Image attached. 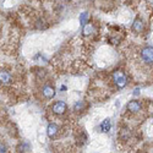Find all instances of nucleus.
Masks as SVG:
<instances>
[{
  "mask_svg": "<svg viewBox=\"0 0 153 153\" xmlns=\"http://www.w3.org/2000/svg\"><path fill=\"white\" fill-rule=\"evenodd\" d=\"M143 28H145V25H143L142 20L141 19H136L134 21V23H132V31L136 32V33H141L143 31Z\"/></svg>",
  "mask_w": 153,
  "mask_h": 153,
  "instance_id": "0eeeda50",
  "label": "nucleus"
},
{
  "mask_svg": "<svg viewBox=\"0 0 153 153\" xmlns=\"http://www.w3.org/2000/svg\"><path fill=\"white\" fill-rule=\"evenodd\" d=\"M58 132H59V127H58L56 124L52 123V124L48 125V127H47V135H48V137L53 138V137H55L58 135Z\"/></svg>",
  "mask_w": 153,
  "mask_h": 153,
  "instance_id": "423d86ee",
  "label": "nucleus"
},
{
  "mask_svg": "<svg viewBox=\"0 0 153 153\" xmlns=\"http://www.w3.org/2000/svg\"><path fill=\"white\" fill-rule=\"evenodd\" d=\"M0 79H1V82L7 85L11 82V76L7 71H1V74H0Z\"/></svg>",
  "mask_w": 153,
  "mask_h": 153,
  "instance_id": "1a4fd4ad",
  "label": "nucleus"
},
{
  "mask_svg": "<svg viewBox=\"0 0 153 153\" xmlns=\"http://www.w3.org/2000/svg\"><path fill=\"white\" fill-rule=\"evenodd\" d=\"M138 93H140V88H135V91H134V94H135V96H137Z\"/></svg>",
  "mask_w": 153,
  "mask_h": 153,
  "instance_id": "ddd939ff",
  "label": "nucleus"
},
{
  "mask_svg": "<svg viewBox=\"0 0 153 153\" xmlns=\"http://www.w3.org/2000/svg\"><path fill=\"white\" fill-rule=\"evenodd\" d=\"M83 107H85V103H83V102H76L75 105H74V110L79 113V111H81V110L83 109Z\"/></svg>",
  "mask_w": 153,
  "mask_h": 153,
  "instance_id": "f8f14e48",
  "label": "nucleus"
},
{
  "mask_svg": "<svg viewBox=\"0 0 153 153\" xmlns=\"http://www.w3.org/2000/svg\"><path fill=\"white\" fill-rule=\"evenodd\" d=\"M141 58L146 64H153V47H145L141 50Z\"/></svg>",
  "mask_w": 153,
  "mask_h": 153,
  "instance_id": "f03ea898",
  "label": "nucleus"
},
{
  "mask_svg": "<svg viewBox=\"0 0 153 153\" xmlns=\"http://www.w3.org/2000/svg\"><path fill=\"white\" fill-rule=\"evenodd\" d=\"M110 127H111L110 119H104L103 121L100 123V125H99V130H100V132L107 134V132H109V131H110Z\"/></svg>",
  "mask_w": 153,
  "mask_h": 153,
  "instance_id": "6e6552de",
  "label": "nucleus"
},
{
  "mask_svg": "<svg viewBox=\"0 0 153 153\" xmlns=\"http://www.w3.org/2000/svg\"><path fill=\"white\" fill-rule=\"evenodd\" d=\"M113 81H114V83L117 85L118 88H124L127 85L126 75L123 71H120V70H118V71H115L113 74Z\"/></svg>",
  "mask_w": 153,
  "mask_h": 153,
  "instance_id": "f257e3e1",
  "label": "nucleus"
},
{
  "mask_svg": "<svg viewBox=\"0 0 153 153\" xmlns=\"http://www.w3.org/2000/svg\"><path fill=\"white\" fill-rule=\"evenodd\" d=\"M66 109H68V105H66L65 102H62V100L55 102V103L53 104V107H52L53 113L56 114V115H62V114L66 111Z\"/></svg>",
  "mask_w": 153,
  "mask_h": 153,
  "instance_id": "7ed1b4c3",
  "label": "nucleus"
},
{
  "mask_svg": "<svg viewBox=\"0 0 153 153\" xmlns=\"http://www.w3.org/2000/svg\"><path fill=\"white\" fill-rule=\"evenodd\" d=\"M92 32H93V26H92V25H85L83 28H82L83 36H90Z\"/></svg>",
  "mask_w": 153,
  "mask_h": 153,
  "instance_id": "9b49d317",
  "label": "nucleus"
},
{
  "mask_svg": "<svg viewBox=\"0 0 153 153\" xmlns=\"http://www.w3.org/2000/svg\"><path fill=\"white\" fill-rule=\"evenodd\" d=\"M88 19H90L88 12H82V14L80 15V23H81V26H85V25L88 23Z\"/></svg>",
  "mask_w": 153,
  "mask_h": 153,
  "instance_id": "9d476101",
  "label": "nucleus"
},
{
  "mask_svg": "<svg viewBox=\"0 0 153 153\" xmlns=\"http://www.w3.org/2000/svg\"><path fill=\"white\" fill-rule=\"evenodd\" d=\"M42 94L47 98V99H52L55 97V88L50 85H45L42 88Z\"/></svg>",
  "mask_w": 153,
  "mask_h": 153,
  "instance_id": "20e7f679",
  "label": "nucleus"
},
{
  "mask_svg": "<svg viewBox=\"0 0 153 153\" xmlns=\"http://www.w3.org/2000/svg\"><path fill=\"white\" fill-rule=\"evenodd\" d=\"M1 152H6V147L4 145H1Z\"/></svg>",
  "mask_w": 153,
  "mask_h": 153,
  "instance_id": "4468645a",
  "label": "nucleus"
},
{
  "mask_svg": "<svg viewBox=\"0 0 153 153\" xmlns=\"http://www.w3.org/2000/svg\"><path fill=\"white\" fill-rule=\"evenodd\" d=\"M126 108L131 113H138L140 110H141V104H140L138 100H130L129 103H127Z\"/></svg>",
  "mask_w": 153,
  "mask_h": 153,
  "instance_id": "39448f33",
  "label": "nucleus"
}]
</instances>
